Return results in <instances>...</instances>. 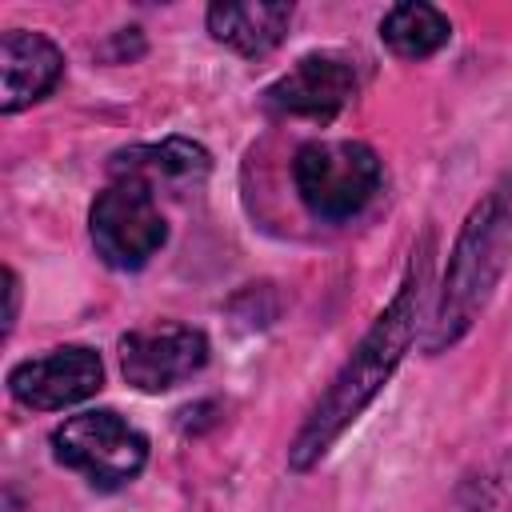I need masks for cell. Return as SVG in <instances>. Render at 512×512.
Returning <instances> with one entry per match:
<instances>
[{
    "label": "cell",
    "mask_w": 512,
    "mask_h": 512,
    "mask_svg": "<svg viewBox=\"0 0 512 512\" xmlns=\"http://www.w3.org/2000/svg\"><path fill=\"white\" fill-rule=\"evenodd\" d=\"M424 272H428V252H420V260H412L408 280L400 284V292L392 296V304L376 316V324L364 332V340L356 344V352L344 360V368L332 376L328 392L316 400V408L300 424V432H296V440L288 448V464L296 472H308L316 460H324V452L376 400V392L388 384V376L404 360V352H408V344L416 336Z\"/></svg>",
    "instance_id": "cell-1"
},
{
    "label": "cell",
    "mask_w": 512,
    "mask_h": 512,
    "mask_svg": "<svg viewBox=\"0 0 512 512\" xmlns=\"http://www.w3.org/2000/svg\"><path fill=\"white\" fill-rule=\"evenodd\" d=\"M508 232H512V192L496 188L472 208L464 232L456 236L448 276L440 288V304L432 316V332H428V352H440L444 344H452L468 332V324L484 308V300L504 268Z\"/></svg>",
    "instance_id": "cell-2"
},
{
    "label": "cell",
    "mask_w": 512,
    "mask_h": 512,
    "mask_svg": "<svg viewBox=\"0 0 512 512\" xmlns=\"http://www.w3.org/2000/svg\"><path fill=\"white\" fill-rule=\"evenodd\" d=\"M304 208L320 220H348L380 192V156L364 140H308L292 164Z\"/></svg>",
    "instance_id": "cell-3"
},
{
    "label": "cell",
    "mask_w": 512,
    "mask_h": 512,
    "mask_svg": "<svg viewBox=\"0 0 512 512\" xmlns=\"http://www.w3.org/2000/svg\"><path fill=\"white\" fill-rule=\"evenodd\" d=\"M52 456L80 472L92 488L112 492L140 476L148 460V440L140 428H132L112 408H92L80 416H68L52 432Z\"/></svg>",
    "instance_id": "cell-4"
},
{
    "label": "cell",
    "mask_w": 512,
    "mask_h": 512,
    "mask_svg": "<svg viewBox=\"0 0 512 512\" xmlns=\"http://www.w3.org/2000/svg\"><path fill=\"white\" fill-rule=\"evenodd\" d=\"M88 236L96 256L108 268L136 272L144 268L168 240V224L148 184L140 180H112L88 212Z\"/></svg>",
    "instance_id": "cell-5"
},
{
    "label": "cell",
    "mask_w": 512,
    "mask_h": 512,
    "mask_svg": "<svg viewBox=\"0 0 512 512\" xmlns=\"http://www.w3.org/2000/svg\"><path fill=\"white\" fill-rule=\"evenodd\" d=\"M208 364V336L192 324H152L120 336V372L136 392H168Z\"/></svg>",
    "instance_id": "cell-6"
},
{
    "label": "cell",
    "mask_w": 512,
    "mask_h": 512,
    "mask_svg": "<svg viewBox=\"0 0 512 512\" xmlns=\"http://www.w3.org/2000/svg\"><path fill=\"white\" fill-rule=\"evenodd\" d=\"M100 384H104V364L84 344L52 348L44 356L20 360L8 372L12 400H20L24 408H36V412H56V408L80 404L92 392H100Z\"/></svg>",
    "instance_id": "cell-7"
},
{
    "label": "cell",
    "mask_w": 512,
    "mask_h": 512,
    "mask_svg": "<svg viewBox=\"0 0 512 512\" xmlns=\"http://www.w3.org/2000/svg\"><path fill=\"white\" fill-rule=\"evenodd\" d=\"M356 96V68L352 60L336 52H312L300 56L268 92L264 104L280 116H308V120H332L340 108H348Z\"/></svg>",
    "instance_id": "cell-8"
},
{
    "label": "cell",
    "mask_w": 512,
    "mask_h": 512,
    "mask_svg": "<svg viewBox=\"0 0 512 512\" xmlns=\"http://www.w3.org/2000/svg\"><path fill=\"white\" fill-rule=\"evenodd\" d=\"M64 72L60 48L24 28H8L0 36V112H20L36 100H44Z\"/></svg>",
    "instance_id": "cell-9"
},
{
    "label": "cell",
    "mask_w": 512,
    "mask_h": 512,
    "mask_svg": "<svg viewBox=\"0 0 512 512\" xmlns=\"http://www.w3.org/2000/svg\"><path fill=\"white\" fill-rule=\"evenodd\" d=\"M212 168L208 152L184 136H168L160 144H132L120 148L108 164L116 180H140L156 192V184H196Z\"/></svg>",
    "instance_id": "cell-10"
},
{
    "label": "cell",
    "mask_w": 512,
    "mask_h": 512,
    "mask_svg": "<svg viewBox=\"0 0 512 512\" xmlns=\"http://www.w3.org/2000/svg\"><path fill=\"white\" fill-rule=\"evenodd\" d=\"M292 20V4H264V0H224L208 8V32L236 48L240 56H264L272 52Z\"/></svg>",
    "instance_id": "cell-11"
},
{
    "label": "cell",
    "mask_w": 512,
    "mask_h": 512,
    "mask_svg": "<svg viewBox=\"0 0 512 512\" xmlns=\"http://www.w3.org/2000/svg\"><path fill=\"white\" fill-rule=\"evenodd\" d=\"M452 36V24L440 8L408 0L384 12L380 20V40L388 44V52H396L400 60H424L432 52H440Z\"/></svg>",
    "instance_id": "cell-12"
},
{
    "label": "cell",
    "mask_w": 512,
    "mask_h": 512,
    "mask_svg": "<svg viewBox=\"0 0 512 512\" xmlns=\"http://www.w3.org/2000/svg\"><path fill=\"white\" fill-rule=\"evenodd\" d=\"M464 508L468 512H512V456L484 464L464 484Z\"/></svg>",
    "instance_id": "cell-13"
},
{
    "label": "cell",
    "mask_w": 512,
    "mask_h": 512,
    "mask_svg": "<svg viewBox=\"0 0 512 512\" xmlns=\"http://www.w3.org/2000/svg\"><path fill=\"white\" fill-rule=\"evenodd\" d=\"M4 280H8V320H4V328H12L16 324V304H20V280H16L12 268L4 272Z\"/></svg>",
    "instance_id": "cell-14"
}]
</instances>
